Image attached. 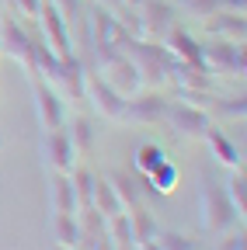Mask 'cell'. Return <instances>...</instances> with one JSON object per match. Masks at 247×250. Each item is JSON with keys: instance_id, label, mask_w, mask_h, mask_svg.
I'll use <instances>...</instances> for the list:
<instances>
[{"instance_id": "cell-1", "label": "cell", "mask_w": 247, "mask_h": 250, "mask_svg": "<svg viewBox=\"0 0 247 250\" xmlns=\"http://www.w3.org/2000/svg\"><path fill=\"white\" fill-rule=\"evenodd\" d=\"M199 219H202V229L209 236H223L230 229H237L240 223V212L233 208V202L226 198L223 184H216L212 177H202V191H199Z\"/></svg>"}, {"instance_id": "cell-2", "label": "cell", "mask_w": 247, "mask_h": 250, "mask_svg": "<svg viewBox=\"0 0 247 250\" xmlns=\"http://www.w3.org/2000/svg\"><path fill=\"white\" fill-rule=\"evenodd\" d=\"M122 52H129V56L136 59V66H139L146 87L157 90V87L171 83V73H174V66H178V59L164 49V42H153V39H129Z\"/></svg>"}, {"instance_id": "cell-3", "label": "cell", "mask_w": 247, "mask_h": 250, "mask_svg": "<svg viewBox=\"0 0 247 250\" xmlns=\"http://www.w3.org/2000/svg\"><path fill=\"white\" fill-rule=\"evenodd\" d=\"M87 31H90V45H94L98 59H105V56H112V52H122V49H126V42H129V31L118 24L115 11H108V7H101V4L87 11Z\"/></svg>"}, {"instance_id": "cell-4", "label": "cell", "mask_w": 247, "mask_h": 250, "mask_svg": "<svg viewBox=\"0 0 247 250\" xmlns=\"http://www.w3.org/2000/svg\"><path fill=\"white\" fill-rule=\"evenodd\" d=\"M98 77H101L115 94H122V98H133V94L146 90V80H143L136 59H133L129 52H112V56L98 59Z\"/></svg>"}, {"instance_id": "cell-5", "label": "cell", "mask_w": 247, "mask_h": 250, "mask_svg": "<svg viewBox=\"0 0 247 250\" xmlns=\"http://www.w3.org/2000/svg\"><path fill=\"white\" fill-rule=\"evenodd\" d=\"M0 49H4V56H11L14 62H21V66L35 77V56H32L35 35H32V31H28L14 14H7L4 21H0Z\"/></svg>"}, {"instance_id": "cell-6", "label": "cell", "mask_w": 247, "mask_h": 250, "mask_svg": "<svg viewBox=\"0 0 247 250\" xmlns=\"http://www.w3.org/2000/svg\"><path fill=\"white\" fill-rule=\"evenodd\" d=\"M164 122H171V129L188 139H205V132L212 129V115L192 101H167Z\"/></svg>"}, {"instance_id": "cell-7", "label": "cell", "mask_w": 247, "mask_h": 250, "mask_svg": "<svg viewBox=\"0 0 247 250\" xmlns=\"http://www.w3.org/2000/svg\"><path fill=\"white\" fill-rule=\"evenodd\" d=\"M202 66L212 73H240L247 70V56H244V42H226V39H216L209 45H202Z\"/></svg>"}, {"instance_id": "cell-8", "label": "cell", "mask_w": 247, "mask_h": 250, "mask_svg": "<svg viewBox=\"0 0 247 250\" xmlns=\"http://www.w3.org/2000/svg\"><path fill=\"white\" fill-rule=\"evenodd\" d=\"M32 90H35V115H39L42 132L63 129L67 125V104L59 98V90L52 83H45L42 77H32Z\"/></svg>"}, {"instance_id": "cell-9", "label": "cell", "mask_w": 247, "mask_h": 250, "mask_svg": "<svg viewBox=\"0 0 247 250\" xmlns=\"http://www.w3.org/2000/svg\"><path fill=\"white\" fill-rule=\"evenodd\" d=\"M39 28H42V42L59 56V59H67L73 56V35H70V28L63 21V14L56 11L52 0H42V11H39Z\"/></svg>"}, {"instance_id": "cell-10", "label": "cell", "mask_w": 247, "mask_h": 250, "mask_svg": "<svg viewBox=\"0 0 247 250\" xmlns=\"http://www.w3.org/2000/svg\"><path fill=\"white\" fill-rule=\"evenodd\" d=\"M42 156H45V164L52 167V174H73L80 153H77V146H73V139L67 132V125L42 136Z\"/></svg>"}, {"instance_id": "cell-11", "label": "cell", "mask_w": 247, "mask_h": 250, "mask_svg": "<svg viewBox=\"0 0 247 250\" xmlns=\"http://www.w3.org/2000/svg\"><path fill=\"white\" fill-rule=\"evenodd\" d=\"M167 115V98L157 90H139L133 98H126L122 108V122H136V125H157Z\"/></svg>"}, {"instance_id": "cell-12", "label": "cell", "mask_w": 247, "mask_h": 250, "mask_svg": "<svg viewBox=\"0 0 247 250\" xmlns=\"http://www.w3.org/2000/svg\"><path fill=\"white\" fill-rule=\"evenodd\" d=\"M136 14H139V24H143V39H153V42H160L174 28V18H178V11L167 0H139Z\"/></svg>"}, {"instance_id": "cell-13", "label": "cell", "mask_w": 247, "mask_h": 250, "mask_svg": "<svg viewBox=\"0 0 247 250\" xmlns=\"http://www.w3.org/2000/svg\"><path fill=\"white\" fill-rule=\"evenodd\" d=\"M84 101L94 104V111L108 122H122V108H126V98L115 94L98 73H87V87H84Z\"/></svg>"}, {"instance_id": "cell-14", "label": "cell", "mask_w": 247, "mask_h": 250, "mask_svg": "<svg viewBox=\"0 0 247 250\" xmlns=\"http://www.w3.org/2000/svg\"><path fill=\"white\" fill-rule=\"evenodd\" d=\"M160 42H164V49H167L178 62H188V66H202V45H199V42H195L184 28H178V24H174Z\"/></svg>"}, {"instance_id": "cell-15", "label": "cell", "mask_w": 247, "mask_h": 250, "mask_svg": "<svg viewBox=\"0 0 247 250\" xmlns=\"http://www.w3.org/2000/svg\"><path fill=\"white\" fill-rule=\"evenodd\" d=\"M205 31H209L212 39L244 42V35H247V24H244V14H233V11H216L212 18H205Z\"/></svg>"}, {"instance_id": "cell-16", "label": "cell", "mask_w": 247, "mask_h": 250, "mask_svg": "<svg viewBox=\"0 0 247 250\" xmlns=\"http://www.w3.org/2000/svg\"><path fill=\"white\" fill-rule=\"evenodd\" d=\"M52 87H59V90H63L67 98H73V101H84V87H87L84 62H80L77 56H67V59H63V70H59V77H56Z\"/></svg>"}, {"instance_id": "cell-17", "label": "cell", "mask_w": 247, "mask_h": 250, "mask_svg": "<svg viewBox=\"0 0 247 250\" xmlns=\"http://www.w3.org/2000/svg\"><path fill=\"white\" fill-rule=\"evenodd\" d=\"M205 143H209L212 156H216L223 167H230V170H240V167H244V153H240V146H237L233 139H226L220 129H216V125L205 132Z\"/></svg>"}, {"instance_id": "cell-18", "label": "cell", "mask_w": 247, "mask_h": 250, "mask_svg": "<svg viewBox=\"0 0 247 250\" xmlns=\"http://www.w3.org/2000/svg\"><path fill=\"white\" fill-rule=\"evenodd\" d=\"M90 205H94L105 219H115V215H122V212H129L126 202L118 198V191L112 188L108 177H98V181H94V195H90Z\"/></svg>"}, {"instance_id": "cell-19", "label": "cell", "mask_w": 247, "mask_h": 250, "mask_svg": "<svg viewBox=\"0 0 247 250\" xmlns=\"http://www.w3.org/2000/svg\"><path fill=\"white\" fill-rule=\"evenodd\" d=\"M52 240L59 247H80V223H77V212H56L52 215Z\"/></svg>"}, {"instance_id": "cell-20", "label": "cell", "mask_w": 247, "mask_h": 250, "mask_svg": "<svg viewBox=\"0 0 247 250\" xmlns=\"http://www.w3.org/2000/svg\"><path fill=\"white\" fill-rule=\"evenodd\" d=\"M108 181H112V188L118 191V198L126 202V208H139V202H143V188H139V177H136V174H129V170H115V174H108Z\"/></svg>"}, {"instance_id": "cell-21", "label": "cell", "mask_w": 247, "mask_h": 250, "mask_svg": "<svg viewBox=\"0 0 247 250\" xmlns=\"http://www.w3.org/2000/svg\"><path fill=\"white\" fill-rule=\"evenodd\" d=\"M77 191H73V177L70 174H52V212H77Z\"/></svg>"}, {"instance_id": "cell-22", "label": "cell", "mask_w": 247, "mask_h": 250, "mask_svg": "<svg viewBox=\"0 0 247 250\" xmlns=\"http://www.w3.org/2000/svg\"><path fill=\"white\" fill-rule=\"evenodd\" d=\"M67 129H70V139H73L77 153H90V149H94V143H98V129H94V122H90L87 115H73Z\"/></svg>"}, {"instance_id": "cell-23", "label": "cell", "mask_w": 247, "mask_h": 250, "mask_svg": "<svg viewBox=\"0 0 247 250\" xmlns=\"http://www.w3.org/2000/svg\"><path fill=\"white\" fill-rule=\"evenodd\" d=\"M164 160H167V153H164V146H160V143H143V146L136 149L133 167H136V174H153Z\"/></svg>"}, {"instance_id": "cell-24", "label": "cell", "mask_w": 247, "mask_h": 250, "mask_svg": "<svg viewBox=\"0 0 247 250\" xmlns=\"http://www.w3.org/2000/svg\"><path fill=\"white\" fill-rule=\"evenodd\" d=\"M223 191H226V198L233 202V208H237L240 219H244V212H247V177H244V167H240V170H230Z\"/></svg>"}, {"instance_id": "cell-25", "label": "cell", "mask_w": 247, "mask_h": 250, "mask_svg": "<svg viewBox=\"0 0 247 250\" xmlns=\"http://www.w3.org/2000/svg\"><path fill=\"white\" fill-rule=\"evenodd\" d=\"M129 223H133V247L157 236V223H153V215L146 208H129Z\"/></svg>"}, {"instance_id": "cell-26", "label": "cell", "mask_w": 247, "mask_h": 250, "mask_svg": "<svg viewBox=\"0 0 247 250\" xmlns=\"http://www.w3.org/2000/svg\"><path fill=\"white\" fill-rule=\"evenodd\" d=\"M70 177H73V191H77V202H80V208H84V205H90V195H94V181H98V174L77 164Z\"/></svg>"}, {"instance_id": "cell-27", "label": "cell", "mask_w": 247, "mask_h": 250, "mask_svg": "<svg viewBox=\"0 0 247 250\" xmlns=\"http://www.w3.org/2000/svg\"><path fill=\"white\" fill-rule=\"evenodd\" d=\"M157 247L160 250H199V243L192 236H184V233H174V229H157Z\"/></svg>"}, {"instance_id": "cell-28", "label": "cell", "mask_w": 247, "mask_h": 250, "mask_svg": "<svg viewBox=\"0 0 247 250\" xmlns=\"http://www.w3.org/2000/svg\"><path fill=\"white\" fill-rule=\"evenodd\" d=\"M209 108H212L209 115H226V118H237V122H244V111H247L244 98H212Z\"/></svg>"}, {"instance_id": "cell-29", "label": "cell", "mask_w": 247, "mask_h": 250, "mask_svg": "<svg viewBox=\"0 0 247 250\" xmlns=\"http://www.w3.org/2000/svg\"><path fill=\"white\" fill-rule=\"evenodd\" d=\"M181 11L192 18H212L216 11H223V0H181Z\"/></svg>"}, {"instance_id": "cell-30", "label": "cell", "mask_w": 247, "mask_h": 250, "mask_svg": "<svg viewBox=\"0 0 247 250\" xmlns=\"http://www.w3.org/2000/svg\"><path fill=\"white\" fill-rule=\"evenodd\" d=\"M4 7L14 11V14H21V18H39L42 0H4Z\"/></svg>"}, {"instance_id": "cell-31", "label": "cell", "mask_w": 247, "mask_h": 250, "mask_svg": "<svg viewBox=\"0 0 247 250\" xmlns=\"http://www.w3.org/2000/svg\"><path fill=\"white\" fill-rule=\"evenodd\" d=\"M220 243H216V250H247V240H244V229L237 233V229H230V233H223V236H216Z\"/></svg>"}, {"instance_id": "cell-32", "label": "cell", "mask_w": 247, "mask_h": 250, "mask_svg": "<svg viewBox=\"0 0 247 250\" xmlns=\"http://www.w3.org/2000/svg\"><path fill=\"white\" fill-rule=\"evenodd\" d=\"M87 250H118V243H115L112 236H101V240H94V243H87Z\"/></svg>"}, {"instance_id": "cell-33", "label": "cell", "mask_w": 247, "mask_h": 250, "mask_svg": "<svg viewBox=\"0 0 247 250\" xmlns=\"http://www.w3.org/2000/svg\"><path fill=\"white\" fill-rule=\"evenodd\" d=\"M136 250H160V247H157V240H143V243H136Z\"/></svg>"}, {"instance_id": "cell-34", "label": "cell", "mask_w": 247, "mask_h": 250, "mask_svg": "<svg viewBox=\"0 0 247 250\" xmlns=\"http://www.w3.org/2000/svg\"><path fill=\"white\" fill-rule=\"evenodd\" d=\"M0 56H4V49H0Z\"/></svg>"}]
</instances>
